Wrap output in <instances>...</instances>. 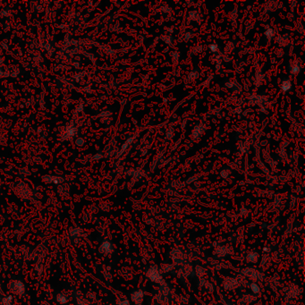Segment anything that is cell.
<instances>
[{
  "mask_svg": "<svg viewBox=\"0 0 305 305\" xmlns=\"http://www.w3.org/2000/svg\"><path fill=\"white\" fill-rule=\"evenodd\" d=\"M8 289L13 294L21 296L25 293V284L21 280H12L8 284Z\"/></svg>",
  "mask_w": 305,
  "mask_h": 305,
  "instance_id": "cell-1",
  "label": "cell"
},
{
  "mask_svg": "<svg viewBox=\"0 0 305 305\" xmlns=\"http://www.w3.org/2000/svg\"><path fill=\"white\" fill-rule=\"evenodd\" d=\"M113 245L109 241H104L99 246V252L103 255H107L112 252Z\"/></svg>",
  "mask_w": 305,
  "mask_h": 305,
  "instance_id": "cell-2",
  "label": "cell"
},
{
  "mask_svg": "<svg viewBox=\"0 0 305 305\" xmlns=\"http://www.w3.org/2000/svg\"><path fill=\"white\" fill-rule=\"evenodd\" d=\"M57 299V302L59 303V304H62V305H65L66 304L67 302H68V296H67L66 294H63V293H60L57 295L56 297Z\"/></svg>",
  "mask_w": 305,
  "mask_h": 305,
  "instance_id": "cell-3",
  "label": "cell"
},
{
  "mask_svg": "<svg viewBox=\"0 0 305 305\" xmlns=\"http://www.w3.org/2000/svg\"><path fill=\"white\" fill-rule=\"evenodd\" d=\"M83 229H81L79 227H74L73 229L71 230L70 232V236L71 238H77V237H80L83 234Z\"/></svg>",
  "mask_w": 305,
  "mask_h": 305,
  "instance_id": "cell-4",
  "label": "cell"
},
{
  "mask_svg": "<svg viewBox=\"0 0 305 305\" xmlns=\"http://www.w3.org/2000/svg\"><path fill=\"white\" fill-rule=\"evenodd\" d=\"M13 298L12 295H5V297L2 298L1 305H13Z\"/></svg>",
  "mask_w": 305,
  "mask_h": 305,
  "instance_id": "cell-5",
  "label": "cell"
},
{
  "mask_svg": "<svg viewBox=\"0 0 305 305\" xmlns=\"http://www.w3.org/2000/svg\"><path fill=\"white\" fill-rule=\"evenodd\" d=\"M250 287H252V292H253V293L257 294V293H259V292H260V287H259V286H258V284H255V283L252 284V286H250Z\"/></svg>",
  "mask_w": 305,
  "mask_h": 305,
  "instance_id": "cell-6",
  "label": "cell"
},
{
  "mask_svg": "<svg viewBox=\"0 0 305 305\" xmlns=\"http://www.w3.org/2000/svg\"><path fill=\"white\" fill-rule=\"evenodd\" d=\"M118 305H128V302L127 301H124V302H119Z\"/></svg>",
  "mask_w": 305,
  "mask_h": 305,
  "instance_id": "cell-7",
  "label": "cell"
},
{
  "mask_svg": "<svg viewBox=\"0 0 305 305\" xmlns=\"http://www.w3.org/2000/svg\"><path fill=\"white\" fill-rule=\"evenodd\" d=\"M78 303H79L78 305H87L83 300H78Z\"/></svg>",
  "mask_w": 305,
  "mask_h": 305,
  "instance_id": "cell-8",
  "label": "cell"
},
{
  "mask_svg": "<svg viewBox=\"0 0 305 305\" xmlns=\"http://www.w3.org/2000/svg\"><path fill=\"white\" fill-rule=\"evenodd\" d=\"M226 305H227V304H226Z\"/></svg>",
  "mask_w": 305,
  "mask_h": 305,
  "instance_id": "cell-9",
  "label": "cell"
}]
</instances>
